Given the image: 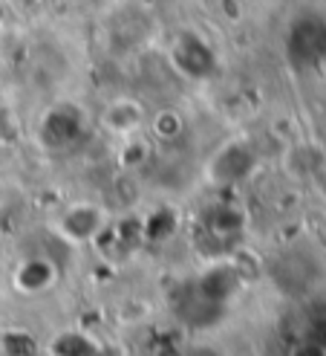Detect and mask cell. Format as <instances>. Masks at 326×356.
Masks as SVG:
<instances>
[{
  "label": "cell",
  "instance_id": "6da1fadb",
  "mask_svg": "<svg viewBox=\"0 0 326 356\" xmlns=\"http://www.w3.org/2000/svg\"><path fill=\"white\" fill-rule=\"evenodd\" d=\"M104 223V215L98 206H89V203H78L72 206L67 215L61 218V232L69 241H89L98 235V229Z\"/></svg>",
  "mask_w": 326,
  "mask_h": 356
},
{
  "label": "cell",
  "instance_id": "7a4b0ae2",
  "mask_svg": "<svg viewBox=\"0 0 326 356\" xmlns=\"http://www.w3.org/2000/svg\"><path fill=\"white\" fill-rule=\"evenodd\" d=\"M101 122H104V128H110L113 134L128 136V134H136L141 128L144 111H141V104L133 102V99H116V102L107 104Z\"/></svg>",
  "mask_w": 326,
  "mask_h": 356
},
{
  "label": "cell",
  "instance_id": "3957f363",
  "mask_svg": "<svg viewBox=\"0 0 326 356\" xmlns=\"http://www.w3.org/2000/svg\"><path fill=\"white\" fill-rule=\"evenodd\" d=\"M17 284L24 290H44L52 284V264H44V261H29L21 275H17Z\"/></svg>",
  "mask_w": 326,
  "mask_h": 356
},
{
  "label": "cell",
  "instance_id": "277c9868",
  "mask_svg": "<svg viewBox=\"0 0 326 356\" xmlns=\"http://www.w3.org/2000/svg\"><path fill=\"white\" fill-rule=\"evenodd\" d=\"M179 131H182V119H179L176 113H159L156 116V134L159 136H165V139H173Z\"/></svg>",
  "mask_w": 326,
  "mask_h": 356
},
{
  "label": "cell",
  "instance_id": "5b68a950",
  "mask_svg": "<svg viewBox=\"0 0 326 356\" xmlns=\"http://www.w3.org/2000/svg\"><path fill=\"white\" fill-rule=\"evenodd\" d=\"M220 3H223V15L228 21H237L243 15V0H220Z\"/></svg>",
  "mask_w": 326,
  "mask_h": 356
}]
</instances>
